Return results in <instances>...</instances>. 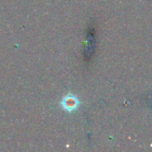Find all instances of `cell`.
Segmentation results:
<instances>
[{"label":"cell","mask_w":152,"mask_h":152,"mask_svg":"<svg viewBox=\"0 0 152 152\" xmlns=\"http://www.w3.org/2000/svg\"><path fill=\"white\" fill-rule=\"evenodd\" d=\"M63 105H64V108L65 110H73L76 106H77V101L73 98V97H67L65 99V101L62 102Z\"/></svg>","instance_id":"cell-1"}]
</instances>
